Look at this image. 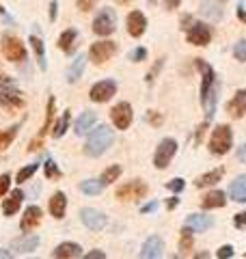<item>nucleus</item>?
Returning <instances> with one entry per match:
<instances>
[{
    "mask_svg": "<svg viewBox=\"0 0 246 259\" xmlns=\"http://www.w3.org/2000/svg\"><path fill=\"white\" fill-rule=\"evenodd\" d=\"M186 39H188V44H192V46H208L212 41V30L208 24L194 22L192 26H188Z\"/></svg>",
    "mask_w": 246,
    "mask_h": 259,
    "instance_id": "11",
    "label": "nucleus"
},
{
    "mask_svg": "<svg viewBox=\"0 0 246 259\" xmlns=\"http://www.w3.org/2000/svg\"><path fill=\"white\" fill-rule=\"evenodd\" d=\"M0 18H7V13H5V9H3V7H0Z\"/></svg>",
    "mask_w": 246,
    "mask_h": 259,
    "instance_id": "57",
    "label": "nucleus"
},
{
    "mask_svg": "<svg viewBox=\"0 0 246 259\" xmlns=\"http://www.w3.org/2000/svg\"><path fill=\"white\" fill-rule=\"evenodd\" d=\"M80 221L87 229H91V231H102L104 227L108 225V218H106L100 209H93V207L80 209Z\"/></svg>",
    "mask_w": 246,
    "mask_h": 259,
    "instance_id": "10",
    "label": "nucleus"
},
{
    "mask_svg": "<svg viewBox=\"0 0 246 259\" xmlns=\"http://www.w3.org/2000/svg\"><path fill=\"white\" fill-rule=\"evenodd\" d=\"M37 246H39V238L37 236H24V238L13 240L11 250L13 253H18V255H24V253H32Z\"/></svg>",
    "mask_w": 246,
    "mask_h": 259,
    "instance_id": "20",
    "label": "nucleus"
},
{
    "mask_svg": "<svg viewBox=\"0 0 246 259\" xmlns=\"http://www.w3.org/2000/svg\"><path fill=\"white\" fill-rule=\"evenodd\" d=\"M117 3H119V5H128V3H130V0H117Z\"/></svg>",
    "mask_w": 246,
    "mask_h": 259,
    "instance_id": "58",
    "label": "nucleus"
},
{
    "mask_svg": "<svg viewBox=\"0 0 246 259\" xmlns=\"http://www.w3.org/2000/svg\"><path fill=\"white\" fill-rule=\"evenodd\" d=\"M41 216H44L41 207L28 205L26 209H24V216H22V221H20V229H22L24 233H30L32 229H37V225L41 223Z\"/></svg>",
    "mask_w": 246,
    "mask_h": 259,
    "instance_id": "13",
    "label": "nucleus"
},
{
    "mask_svg": "<svg viewBox=\"0 0 246 259\" xmlns=\"http://www.w3.org/2000/svg\"><path fill=\"white\" fill-rule=\"evenodd\" d=\"M114 28H117V13L110 7H104L93 20V32L100 37H108L114 32Z\"/></svg>",
    "mask_w": 246,
    "mask_h": 259,
    "instance_id": "4",
    "label": "nucleus"
},
{
    "mask_svg": "<svg viewBox=\"0 0 246 259\" xmlns=\"http://www.w3.org/2000/svg\"><path fill=\"white\" fill-rule=\"evenodd\" d=\"M52 257H59V259H76V257H82V248L73 242H63L54 248Z\"/></svg>",
    "mask_w": 246,
    "mask_h": 259,
    "instance_id": "22",
    "label": "nucleus"
},
{
    "mask_svg": "<svg viewBox=\"0 0 246 259\" xmlns=\"http://www.w3.org/2000/svg\"><path fill=\"white\" fill-rule=\"evenodd\" d=\"M225 203H227V197H225L223 190H212L201 199L203 209H216V207H223Z\"/></svg>",
    "mask_w": 246,
    "mask_h": 259,
    "instance_id": "23",
    "label": "nucleus"
},
{
    "mask_svg": "<svg viewBox=\"0 0 246 259\" xmlns=\"http://www.w3.org/2000/svg\"><path fill=\"white\" fill-rule=\"evenodd\" d=\"M30 46H32V50H35V54H37V63H39V67L41 69H48V63H46V48H44V41L37 37V35H30Z\"/></svg>",
    "mask_w": 246,
    "mask_h": 259,
    "instance_id": "29",
    "label": "nucleus"
},
{
    "mask_svg": "<svg viewBox=\"0 0 246 259\" xmlns=\"http://www.w3.org/2000/svg\"><path fill=\"white\" fill-rule=\"evenodd\" d=\"M201 13L205 15V18H210V20H220L223 18V9H220L216 3H203L201 5Z\"/></svg>",
    "mask_w": 246,
    "mask_h": 259,
    "instance_id": "33",
    "label": "nucleus"
},
{
    "mask_svg": "<svg viewBox=\"0 0 246 259\" xmlns=\"http://www.w3.org/2000/svg\"><path fill=\"white\" fill-rule=\"evenodd\" d=\"M155 3H158V0H149V5H155Z\"/></svg>",
    "mask_w": 246,
    "mask_h": 259,
    "instance_id": "59",
    "label": "nucleus"
},
{
    "mask_svg": "<svg viewBox=\"0 0 246 259\" xmlns=\"http://www.w3.org/2000/svg\"><path fill=\"white\" fill-rule=\"evenodd\" d=\"M85 65H87V56H85V54L76 56V61H73V63L69 65V69H67V82H69V84H73L76 80L82 78V74H85Z\"/></svg>",
    "mask_w": 246,
    "mask_h": 259,
    "instance_id": "25",
    "label": "nucleus"
},
{
    "mask_svg": "<svg viewBox=\"0 0 246 259\" xmlns=\"http://www.w3.org/2000/svg\"><path fill=\"white\" fill-rule=\"evenodd\" d=\"M22 199H24V192L22 190H13L9 197L3 201V212H5V216H13L15 212H18L20 205H22Z\"/></svg>",
    "mask_w": 246,
    "mask_h": 259,
    "instance_id": "24",
    "label": "nucleus"
},
{
    "mask_svg": "<svg viewBox=\"0 0 246 259\" xmlns=\"http://www.w3.org/2000/svg\"><path fill=\"white\" fill-rule=\"evenodd\" d=\"M216 257H218V259H229V257H233V246H231V244L220 246L218 253H216Z\"/></svg>",
    "mask_w": 246,
    "mask_h": 259,
    "instance_id": "43",
    "label": "nucleus"
},
{
    "mask_svg": "<svg viewBox=\"0 0 246 259\" xmlns=\"http://www.w3.org/2000/svg\"><path fill=\"white\" fill-rule=\"evenodd\" d=\"M237 160H240V162H246V143L237 147Z\"/></svg>",
    "mask_w": 246,
    "mask_h": 259,
    "instance_id": "51",
    "label": "nucleus"
},
{
    "mask_svg": "<svg viewBox=\"0 0 246 259\" xmlns=\"http://www.w3.org/2000/svg\"><path fill=\"white\" fill-rule=\"evenodd\" d=\"M37 168H39V164H28V166L20 168V173H18V184H24V182H28L30 177L37 173Z\"/></svg>",
    "mask_w": 246,
    "mask_h": 259,
    "instance_id": "36",
    "label": "nucleus"
},
{
    "mask_svg": "<svg viewBox=\"0 0 246 259\" xmlns=\"http://www.w3.org/2000/svg\"><path fill=\"white\" fill-rule=\"evenodd\" d=\"M69 121H71V115H69V110H65V112H63V117L54 123V130H52V136H54V139H61V136L67 132Z\"/></svg>",
    "mask_w": 246,
    "mask_h": 259,
    "instance_id": "32",
    "label": "nucleus"
},
{
    "mask_svg": "<svg viewBox=\"0 0 246 259\" xmlns=\"http://www.w3.org/2000/svg\"><path fill=\"white\" fill-rule=\"evenodd\" d=\"M3 54L7 56V61L22 63V61H26V46H24L18 37H5L3 39Z\"/></svg>",
    "mask_w": 246,
    "mask_h": 259,
    "instance_id": "6",
    "label": "nucleus"
},
{
    "mask_svg": "<svg viewBox=\"0 0 246 259\" xmlns=\"http://www.w3.org/2000/svg\"><path fill=\"white\" fill-rule=\"evenodd\" d=\"M227 112L231 117H235V119L246 115V91L244 89H240V91L231 97V102L227 104Z\"/></svg>",
    "mask_w": 246,
    "mask_h": 259,
    "instance_id": "19",
    "label": "nucleus"
},
{
    "mask_svg": "<svg viewBox=\"0 0 246 259\" xmlns=\"http://www.w3.org/2000/svg\"><path fill=\"white\" fill-rule=\"evenodd\" d=\"M162 250H164V242L160 236H151L145 240V244L141 248V257L145 259H158L162 257Z\"/></svg>",
    "mask_w": 246,
    "mask_h": 259,
    "instance_id": "14",
    "label": "nucleus"
},
{
    "mask_svg": "<svg viewBox=\"0 0 246 259\" xmlns=\"http://www.w3.org/2000/svg\"><path fill=\"white\" fill-rule=\"evenodd\" d=\"M0 257H11L9 250H5V248H0Z\"/></svg>",
    "mask_w": 246,
    "mask_h": 259,
    "instance_id": "56",
    "label": "nucleus"
},
{
    "mask_svg": "<svg viewBox=\"0 0 246 259\" xmlns=\"http://www.w3.org/2000/svg\"><path fill=\"white\" fill-rule=\"evenodd\" d=\"M114 93H117V82H114V80H102V82H95L91 87L89 97H91V102L104 104V102H108Z\"/></svg>",
    "mask_w": 246,
    "mask_h": 259,
    "instance_id": "12",
    "label": "nucleus"
},
{
    "mask_svg": "<svg viewBox=\"0 0 246 259\" xmlns=\"http://www.w3.org/2000/svg\"><path fill=\"white\" fill-rule=\"evenodd\" d=\"M233 56L237 61L246 63V39H242V41H237L235 48H233Z\"/></svg>",
    "mask_w": 246,
    "mask_h": 259,
    "instance_id": "39",
    "label": "nucleus"
},
{
    "mask_svg": "<svg viewBox=\"0 0 246 259\" xmlns=\"http://www.w3.org/2000/svg\"><path fill=\"white\" fill-rule=\"evenodd\" d=\"M80 190L89 194V197H95V194H100L104 190V184H102V180H85L80 184Z\"/></svg>",
    "mask_w": 246,
    "mask_h": 259,
    "instance_id": "30",
    "label": "nucleus"
},
{
    "mask_svg": "<svg viewBox=\"0 0 246 259\" xmlns=\"http://www.w3.org/2000/svg\"><path fill=\"white\" fill-rule=\"evenodd\" d=\"M233 225L237 227V229H242V227H246V212H242V214H235V218H233Z\"/></svg>",
    "mask_w": 246,
    "mask_h": 259,
    "instance_id": "46",
    "label": "nucleus"
},
{
    "mask_svg": "<svg viewBox=\"0 0 246 259\" xmlns=\"http://www.w3.org/2000/svg\"><path fill=\"white\" fill-rule=\"evenodd\" d=\"M18 130H20V123H15V125H11L9 130H5V132H0V151H3L5 147H9V145L13 143V139H15V134H18Z\"/></svg>",
    "mask_w": 246,
    "mask_h": 259,
    "instance_id": "34",
    "label": "nucleus"
},
{
    "mask_svg": "<svg viewBox=\"0 0 246 259\" xmlns=\"http://www.w3.org/2000/svg\"><path fill=\"white\" fill-rule=\"evenodd\" d=\"M186 24H190V15H184L182 18V28L186 30Z\"/></svg>",
    "mask_w": 246,
    "mask_h": 259,
    "instance_id": "55",
    "label": "nucleus"
},
{
    "mask_svg": "<svg viewBox=\"0 0 246 259\" xmlns=\"http://www.w3.org/2000/svg\"><path fill=\"white\" fill-rule=\"evenodd\" d=\"M162 65H164V59H158L155 61V65H153V69L149 71V74H147V82H153V78L158 76V71L162 69Z\"/></svg>",
    "mask_w": 246,
    "mask_h": 259,
    "instance_id": "44",
    "label": "nucleus"
},
{
    "mask_svg": "<svg viewBox=\"0 0 246 259\" xmlns=\"http://www.w3.org/2000/svg\"><path fill=\"white\" fill-rule=\"evenodd\" d=\"M192 248V231L184 227L182 231V240H179V250H190Z\"/></svg>",
    "mask_w": 246,
    "mask_h": 259,
    "instance_id": "37",
    "label": "nucleus"
},
{
    "mask_svg": "<svg viewBox=\"0 0 246 259\" xmlns=\"http://www.w3.org/2000/svg\"><path fill=\"white\" fill-rule=\"evenodd\" d=\"M44 171H46V177L48 180H54V177H61V168L54 164V162L48 158L46 160V164H44Z\"/></svg>",
    "mask_w": 246,
    "mask_h": 259,
    "instance_id": "38",
    "label": "nucleus"
},
{
    "mask_svg": "<svg viewBox=\"0 0 246 259\" xmlns=\"http://www.w3.org/2000/svg\"><path fill=\"white\" fill-rule=\"evenodd\" d=\"M155 209H158V201H151V203H147V205L141 207V212L143 214H151V212H155Z\"/></svg>",
    "mask_w": 246,
    "mask_h": 259,
    "instance_id": "48",
    "label": "nucleus"
},
{
    "mask_svg": "<svg viewBox=\"0 0 246 259\" xmlns=\"http://www.w3.org/2000/svg\"><path fill=\"white\" fill-rule=\"evenodd\" d=\"M233 147V134H231V127L229 125H218L214 132H212V139H210V151L214 156H225Z\"/></svg>",
    "mask_w": 246,
    "mask_h": 259,
    "instance_id": "3",
    "label": "nucleus"
},
{
    "mask_svg": "<svg viewBox=\"0 0 246 259\" xmlns=\"http://www.w3.org/2000/svg\"><path fill=\"white\" fill-rule=\"evenodd\" d=\"M119 175H121V166H119V164H112V166H108V168H106V171L102 173L100 180H102L104 186H108V184H112V182H117Z\"/></svg>",
    "mask_w": 246,
    "mask_h": 259,
    "instance_id": "35",
    "label": "nucleus"
},
{
    "mask_svg": "<svg viewBox=\"0 0 246 259\" xmlns=\"http://www.w3.org/2000/svg\"><path fill=\"white\" fill-rule=\"evenodd\" d=\"M85 257H87V259H104L106 253H102V250H91V253H87Z\"/></svg>",
    "mask_w": 246,
    "mask_h": 259,
    "instance_id": "50",
    "label": "nucleus"
},
{
    "mask_svg": "<svg viewBox=\"0 0 246 259\" xmlns=\"http://www.w3.org/2000/svg\"><path fill=\"white\" fill-rule=\"evenodd\" d=\"M110 119L117 130H128L130 123H132L134 119V112H132V106H130L128 102H119L117 106L110 110Z\"/></svg>",
    "mask_w": 246,
    "mask_h": 259,
    "instance_id": "9",
    "label": "nucleus"
},
{
    "mask_svg": "<svg viewBox=\"0 0 246 259\" xmlns=\"http://www.w3.org/2000/svg\"><path fill=\"white\" fill-rule=\"evenodd\" d=\"M76 39H78V30L76 28H67L63 32V35L59 37V46L63 52H67V54H71L73 52V48H76Z\"/></svg>",
    "mask_w": 246,
    "mask_h": 259,
    "instance_id": "27",
    "label": "nucleus"
},
{
    "mask_svg": "<svg viewBox=\"0 0 246 259\" xmlns=\"http://www.w3.org/2000/svg\"><path fill=\"white\" fill-rule=\"evenodd\" d=\"M52 117H54V97H50L48 100V110H46V123H44V127L39 130V134L35 136V139L30 141V145H28V151H37L39 149V143L44 141V134L50 130V125H52Z\"/></svg>",
    "mask_w": 246,
    "mask_h": 259,
    "instance_id": "15",
    "label": "nucleus"
},
{
    "mask_svg": "<svg viewBox=\"0 0 246 259\" xmlns=\"http://www.w3.org/2000/svg\"><path fill=\"white\" fill-rule=\"evenodd\" d=\"M212 225H214V221H212L210 216H205V214H190L186 218L184 227H188L192 233H201V231H208Z\"/></svg>",
    "mask_w": 246,
    "mask_h": 259,
    "instance_id": "18",
    "label": "nucleus"
},
{
    "mask_svg": "<svg viewBox=\"0 0 246 259\" xmlns=\"http://www.w3.org/2000/svg\"><path fill=\"white\" fill-rule=\"evenodd\" d=\"M147 59V50L145 48H136V50L130 52V61H134V63H141Z\"/></svg>",
    "mask_w": 246,
    "mask_h": 259,
    "instance_id": "42",
    "label": "nucleus"
},
{
    "mask_svg": "<svg viewBox=\"0 0 246 259\" xmlns=\"http://www.w3.org/2000/svg\"><path fill=\"white\" fill-rule=\"evenodd\" d=\"M76 5L80 11H91L95 7V0H76Z\"/></svg>",
    "mask_w": 246,
    "mask_h": 259,
    "instance_id": "45",
    "label": "nucleus"
},
{
    "mask_svg": "<svg viewBox=\"0 0 246 259\" xmlns=\"http://www.w3.org/2000/svg\"><path fill=\"white\" fill-rule=\"evenodd\" d=\"M177 151V141L175 139H164L158 149H155V156H153V164L155 168H167L171 164V160H173Z\"/></svg>",
    "mask_w": 246,
    "mask_h": 259,
    "instance_id": "5",
    "label": "nucleus"
},
{
    "mask_svg": "<svg viewBox=\"0 0 246 259\" xmlns=\"http://www.w3.org/2000/svg\"><path fill=\"white\" fill-rule=\"evenodd\" d=\"M56 9H59V5H56V3H50V20H52V22L56 20Z\"/></svg>",
    "mask_w": 246,
    "mask_h": 259,
    "instance_id": "53",
    "label": "nucleus"
},
{
    "mask_svg": "<svg viewBox=\"0 0 246 259\" xmlns=\"http://www.w3.org/2000/svg\"><path fill=\"white\" fill-rule=\"evenodd\" d=\"M167 188H169L171 192H175V194H177V192H182V190L186 188V182L182 180V177H175V180H171V182L167 184Z\"/></svg>",
    "mask_w": 246,
    "mask_h": 259,
    "instance_id": "40",
    "label": "nucleus"
},
{
    "mask_svg": "<svg viewBox=\"0 0 246 259\" xmlns=\"http://www.w3.org/2000/svg\"><path fill=\"white\" fill-rule=\"evenodd\" d=\"M65 209H67V197H65V192H54L50 199V214L54 218H63Z\"/></svg>",
    "mask_w": 246,
    "mask_h": 259,
    "instance_id": "26",
    "label": "nucleus"
},
{
    "mask_svg": "<svg viewBox=\"0 0 246 259\" xmlns=\"http://www.w3.org/2000/svg\"><path fill=\"white\" fill-rule=\"evenodd\" d=\"M147 121H149L151 125H160L162 123V117L158 115V112H149V115H147Z\"/></svg>",
    "mask_w": 246,
    "mask_h": 259,
    "instance_id": "47",
    "label": "nucleus"
},
{
    "mask_svg": "<svg viewBox=\"0 0 246 259\" xmlns=\"http://www.w3.org/2000/svg\"><path fill=\"white\" fill-rule=\"evenodd\" d=\"M147 30V18L141 11H132L128 15V32L132 37H141Z\"/></svg>",
    "mask_w": 246,
    "mask_h": 259,
    "instance_id": "16",
    "label": "nucleus"
},
{
    "mask_svg": "<svg viewBox=\"0 0 246 259\" xmlns=\"http://www.w3.org/2000/svg\"><path fill=\"white\" fill-rule=\"evenodd\" d=\"M196 67L203 71V82H201V102L205 110H208V121L214 117L216 112V100H218V82H216V74L208 63H203L201 59H196Z\"/></svg>",
    "mask_w": 246,
    "mask_h": 259,
    "instance_id": "1",
    "label": "nucleus"
},
{
    "mask_svg": "<svg viewBox=\"0 0 246 259\" xmlns=\"http://www.w3.org/2000/svg\"><path fill=\"white\" fill-rule=\"evenodd\" d=\"M114 54H117V44L106 39V41H97V44L91 46V50H89V59H91L95 65H104Z\"/></svg>",
    "mask_w": 246,
    "mask_h": 259,
    "instance_id": "7",
    "label": "nucleus"
},
{
    "mask_svg": "<svg viewBox=\"0 0 246 259\" xmlns=\"http://www.w3.org/2000/svg\"><path fill=\"white\" fill-rule=\"evenodd\" d=\"M229 197L237 203H246V175H237L229 186Z\"/></svg>",
    "mask_w": 246,
    "mask_h": 259,
    "instance_id": "21",
    "label": "nucleus"
},
{
    "mask_svg": "<svg viewBox=\"0 0 246 259\" xmlns=\"http://www.w3.org/2000/svg\"><path fill=\"white\" fill-rule=\"evenodd\" d=\"M114 134L108 125H97L95 130L89 132V139L85 143V153L91 158H100L102 153H106V149L112 145Z\"/></svg>",
    "mask_w": 246,
    "mask_h": 259,
    "instance_id": "2",
    "label": "nucleus"
},
{
    "mask_svg": "<svg viewBox=\"0 0 246 259\" xmlns=\"http://www.w3.org/2000/svg\"><path fill=\"white\" fill-rule=\"evenodd\" d=\"M97 123V115L93 110H85L82 115L76 119V125H73V132H76L78 136L82 134H89L93 130V125Z\"/></svg>",
    "mask_w": 246,
    "mask_h": 259,
    "instance_id": "17",
    "label": "nucleus"
},
{
    "mask_svg": "<svg viewBox=\"0 0 246 259\" xmlns=\"http://www.w3.org/2000/svg\"><path fill=\"white\" fill-rule=\"evenodd\" d=\"M0 104H3L5 108H18V106H22V97H20V93H7L0 89Z\"/></svg>",
    "mask_w": 246,
    "mask_h": 259,
    "instance_id": "31",
    "label": "nucleus"
},
{
    "mask_svg": "<svg viewBox=\"0 0 246 259\" xmlns=\"http://www.w3.org/2000/svg\"><path fill=\"white\" fill-rule=\"evenodd\" d=\"M177 203H179V199H177V197H173V199H169V201H167V207H169V209H175V207H177Z\"/></svg>",
    "mask_w": 246,
    "mask_h": 259,
    "instance_id": "54",
    "label": "nucleus"
},
{
    "mask_svg": "<svg viewBox=\"0 0 246 259\" xmlns=\"http://www.w3.org/2000/svg\"><path fill=\"white\" fill-rule=\"evenodd\" d=\"M235 13H237V18H240V20L246 24V7H244V5H240V7L235 9Z\"/></svg>",
    "mask_w": 246,
    "mask_h": 259,
    "instance_id": "52",
    "label": "nucleus"
},
{
    "mask_svg": "<svg viewBox=\"0 0 246 259\" xmlns=\"http://www.w3.org/2000/svg\"><path fill=\"white\" fill-rule=\"evenodd\" d=\"M223 175H225V168L220 166V168H214V171H210V173L201 175L194 184H196V188H205V186H214V184H218L220 180H223Z\"/></svg>",
    "mask_w": 246,
    "mask_h": 259,
    "instance_id": "28",
    "label": "nucleus"
},
{
    "mask_svg": "<svg viewBox=\"0 0 246 259\" xmlns=\"http://www.w3.org/2000/svg\"><path fill=\"white\" fill-rule=\"evenodd\" d=\"M182 5V0H164V7H167L169 11H173V9H177V7Z\"/></svg>",
    "mask_w": 246,
    "mask_h": 259,
    "instance_id": "49",
    "label": "nucleus"
},
{
    "mask_svg": "<svg viewBox=\"0 0 246 259\" xmlns=\"http://www.w3.org/2000/svg\"><path fill=\"white\" fill-rule=\"evenodd\" d=\"M9 188H11V175H9V173L0 175V197H5Z\"/></svg>",
    "mask_w": 246,
    "mask_h": 259,
    "instance_id": "41",
    "label": "nucleus"
},
{
    "mask_svg": "<svg viewBox=\"0 0 246 259\" xmlns=\"http://www.w3.org/2000/svg\"><path fill=\"white\" fill-rule=\"evenodd\" d=\"M147 184L141 180H132L128 184H123L121 188H117V199L121 201H136V199H143L147 194Z\"/></svg>",
    "mask_w": 246,
    "mask_h": 259,
    "instance_id": "8",
    "label": "nucleus"
}]
</instances>
